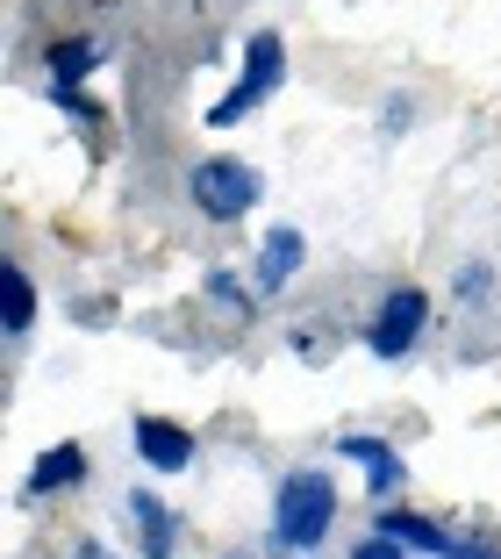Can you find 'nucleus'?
Listing matches in <instances>:
<instances>
[{
    "instance_id": "nucleus-1",
    "label": "nucleus",
    "mask_w": 501,
    "mask_h": 559,
    "mask_svg": "<svg viewBox=\"0 0 501 559\" xmlns=\"http://www.w3.org/2000/svg\"><path fill=\"white\" fill-rule=\"evenodd\" d=\"M330 524H337V488H330V474H287L279 480V502H273V545L279 552L323 545Z\"/></svg>"
},
{
    "instance_id": "nucleus-2",
    "label": "nucleus",
    "mask_w": 501,
    "mask_h": 559,
    "mask_svg": "<svg viewBox=\"0 0 501 559\" xmlns=\"http://www.w3.org/2000/svg\"><path fill=\"white\" fill-rule=\"evenodd\" d=\"M279 72H287V44H279L273 29H265V36H251V50H243V72H237V86H229V94L208 108V122H215V130L243 122V116H251V108H259V100L279 86Z\"/></svg>"
},
{
    "instance_id": "nucleus-3",
    "label": "nucleus",
    "mask_w": 501,
    "mask_h": 559,
    "mask_svg": "<svg viewBox=\"0 0 501 559\" xmlns=\"http://www.w3.org/2000/svg\"><path fill=\"white\" fill-rule=\"evenodd\" d=\"M194 209L215 223H237V215L259 209V173L243 158H201L194 165Z\"/></svg>"
},
{
    "instance_id": "nucleus-4",
    "label": "nucleus",
    "mask_w": 501,
    "mask_h": 559,
    "mask_svg": "<svg viewBox=\"0 0 501 559\" xmlns=\"http://www.w3.org/2000/svg\"><path fill=\"white\" fill-rule=\"evenodd\" d=\"M422 316H430L422 287H394V295L380 301V316H372V337H366V345L380 352V359H402V352L422 337Z\"/></svg>"
},
{
    "instance_id": "nucleus-5",
    "label": "nucleus",
    "mask_w": 501,
    "mask_h": 559,
    "mask_svg": "<svg viewBox=\"0 0 501 559\" xmlns=\"http://www.w3.org/2000/svg\"><path fill=\"white\" fill-rule=\"evenodd\" d=\"M136 452H144V466H158V474H187V466H194V438L179 424H165V416H136Z\"/></svg>"
},
{
    "instance_id": "nucleus-6",
    "label": "nucleus",
    "mask_w": 501,
    "mask_h": 559,
    "mask_svg": "<svg viewBox=\"0 0 501 559\" xmlns=\"http://www.w3.org/2000/svg\"><path fill=\"white\" fill-rule=\"evenodd\" d=\"M337 460L366 466V488L380 495V502L402 488V460H394V444H380V438H337Z\"/></svg>"
},
{
    "instance_id": "nucleus-7",
    "label": "nucleus",
    "mask_w": 501,
    "mask_h": 559,
    "mask_svg": "<svg viewBox=\"0 0 501 559\" xmlns=\"http://www.w3.org/2000/svg\"><path fill=\"white\" fill-rule=\"evenodd\" d=\"M130 510H136V531H144V559H172L179 552V516L165 510L158 495H130Z\"/></svg>"
},
{
    "instance_id": "nucleus-8",
    "label": "nucleus",
    "mask_w": 501,
    "mask_h": 559,
    "mask_svg": "<svg viewBox=\"0 0 501 559\" xmlns=\"http://www.w3.org/2000/svg\"><path fill=\"white\" fill-rule=\"evenodd\" d=\"M301 230H273V237H265V251H259V287H265V295H279V287H287V280H294V265H301Z\"/></svg>"
},
{
    "instance_id": "nucleus-9",
    "label": "nucleus",
    "mask_w": 501,
    "mask_h": 559,
    "mask_svg": "<svg viewBox=\"0 0 501 559\" xmlns=\"http://www.w3.org/2000/svg\"><path fill=\"white\" fill-rule=\"evenodd\" d=\"M80 474H86V452H80V444H50L44 460H36L29 488H36V495H50V488H72Z\"/></svg>"
},
{
    "instance_id": "nucleus-10",
    "label": "nucleus",
    "mask_w": 501,
    "mask_h": 559,
    "mask_svg": "<svg viewBox=\"0 0 501 559\" xmlns=\"http://www.w3.org/2000/svg\"><path fill=\"white\" fill-rule=\"evenodd\" d=\"M380 531H387V538H402L408 552H437V559H444V545H452L437 524H422V516H408V510H387V516H380Z\"/></svg>"
},
{
    "instance_id": "nucleus-11",
    "label": "nucleus",
    "mask_w": 501,
    "mask_h": 559,
    "mask_svg": "<svg viewBox=\"0 0 501 559\" xmlns=\"http://www.w3.org/2000/svg\"><path fill=\"white\" fill-rule=\"evenodd\" d=\"M94 72V44H58L50 50V94L58 100H72V86Z\"/></svg>"
},
{
    "instance_id": "nucleus-12",
    "label": "nucleus",
    "mask_w": 501,
    "mask_h": 559,
    "mask_svg": "<svg viewBox=\"0 0 501 559\" xmlns=\"http://www.w3.org/2000/svg\"><path fill=\"white\" fill-rule=\"evenodd\" d=\"M0 287H8V337H22V330H29V316H36V287H29V273H22V265H8V273H0Z\"/></svg>"
},
{
    "instance_id": "nucleus-13",
    "label": "nucleus",
    "mask_w": 501,
    "mask_h": 559,
    "mask_svg": "<svg viewBox=\"0 0 501 559\" xmlns=\"http://www.w3.org/2000/svg\"><path fill=\"white\" fill-rule=\"evenodd\" d=\"M351 559H408V545H402V538H387V531H372V538H358V545H351Z\"/></svg>"
},
{
    "instance_id": "nucleus-14",
    "label": "nucleus",
    "mask_w": 501,
    "mask_h": 559,
    "mask_svg": "<svg viewBox=\"0 0 501 559\" xmlns=\"http://www.w3.org/2000/svg\"><path fill=\"white\" fill-rule=\"evenodd\" d=\"M208 295H215V301H229V309L243 316V295H237V280H229V273H215V280H208Z\"/></svg>"
},
{
    "instance_id": "nucleus-15",
    "label": "nucleus",
    "mask_w": 501,
    "mask_h": 559,
    "mask_svg": "<svg viewBox=\"0 0 501 559\" xmlns=\"http://www.w3.org/2000/svg\"><path fill=\"white\" fill-rule=\"evenodd\" d=\"M444 559H494V552H487V545H473V538H466V545H444Z\"/></svg>"
},
{
    "instance_id": "nucleus-16",
    "label": "nucleus",
    "mask_w": 501,
    "mask_h": 559,
    "mask_svg": "<svg viewBox=\"0 0 501 559\" xmlns=\"http://www.w3.org/2000/svg\"><path fill=\"white\" fill-rule=\"evenodd\" d=\"M72 559H115V552H108V545H100V538H86V545H80V552H72Z\"/></svg>"
}]
</instances>
